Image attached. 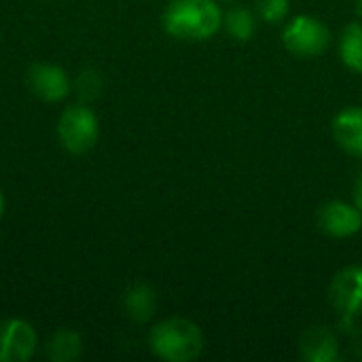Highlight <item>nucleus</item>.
<instances>
[{
	"mask_svg": "<svg viewBox=\"0 0 362 362\" xmlns=\"http://www.w3.org/2000/svg\"><path fill=\"white\" fill-rule=\"evenodd\" d=\"M223 15L216 0H172L163 13V30L176 40L199 42L223 28Z\"/></svg>",
	"mask_w": 362,
	"mask_h": 362,
	"instance_id": "nucleus-1",
	"label": "nucleus"
},
{
	"mask_svg": "<svg viewBox=\"0 0 362 362\" xmlns=\"http://www.w3.org/2000/svg\"><path fill=\"white\" fill-rule=\"evenodd\" d=\"M204 333L189 318H165L151 329L153 354L168 362L197 361L204 352Z\"/></svg>",
	"mask_w": 362,
	"mask_h": 362,
	"instance_id": "nucleus-2",
	"label": "nucleus"
},
{
	"mask_svg": "<svg viewBox=\"0 0 362 362\" xmlns=\"http://www.w3.org/2000/svg\"><path fill=\"white\" fill-rule=\"evenodd\" d=\"M282 45L295 57H320L331 45V30L314 15H297L284 25Z\"/></svg>",
	"mask_w": 362,
	"mask_h": 362,
	"instance_id": "nucleus-3",
	"label": "nucleus"
},
{
	"mask_svg": "<svg viewBox=\"0 0 362 362\" xmlns=\"http://www.w3.org/2000/svg\"><path fill=\"white\" fill-rule=\"evenodd\" d=\"M59 144L70 155H85L91 151L100 138V123L95 112L85 104L68 106L57 121Z\"/></svg>",
	"mask_w": 362,
	"mask_h": 362,
	"instance_id": "nucleus-4",
	"label": "nucleus"
},
{
	"mask_svg": "<svg viewBox=\"0 0 362 362\" xmlns=\"http://www.w3.org/2000/svg\"><path fill=\"white\" fill-rule=\"evenodd\" d=\"M329 299L344 329H352L362 316V265H350L335 274L329 286Z\"/></svg>",
	"mask_w": 362,
	"mask_h": 362,
	"instance_id": "nucleus-5",
	"label": "nucleus"
},
{
	"mask_svg": "<svg viewBox=\"0 0 362 362\" xmlns=\"http://www.w3.org/2000/svg\"><path fill=\"white\" fill-rule=\"evenodd\" d=\"M38 348L36 331L21 318L0 322V362H25Z\"/></svg>",
	"mask_w": 362,
	"mask_h": 362,
	"instance_id": "nucleus-6",
	"label": "nucleus"
},
{
	"mask_svg": "<svg viewBox=\"0 0 362 362\" xmlns=\"http://www.w3.org/2000/svg\"><path fill=\"white\" fill-rule=\"evenodd\" d=\"M318 227L325 235L337 240L352 238L362 229V212L356 204L333 199L318 210Z\"/></svg>",
	"mask_w": 362,
	"mask_h": 362,
	"instance_id": "nucleus-7",
	"label": "nucleus"
},
{
	"mask_svg": "<svg viewBox=\"0 0 362 362\" xmlns=\"http://www.w3.org/2000/svg\"><path fill=\"white\" fill-rule=\"evenodd\" d=\"M28 87L38 100L51 104L62 102L72 89L66 70L55 64H34L28 70Z\"/></svg>",
	"mask_w": 362,
	"mask_h": 362,
	"instance_id": "nucleus-8",
	"label": "nucleus"
},
{
	"mask_svg": "<svg viewBox=\"0 0 362 362\" xmlns=\"http://www.w3.org/2000/svg\"><path fill=\"white\" fill-rule=\"evenodd\" d=\"M331 129L341 151L362 159V106H350L337 112Z\"/></svg>",
	"mask_w": 362,
	"mask_h": 362,
	"instance_id": "nucleus-9",
	"label": "nucleus"
},
{
	"mask_svg": "<svg viewBox=\"0 0 362 362\" xmlns=\"http://www.w3.org/2000/svg\"><path fill=\"white\" fill-rule=\"evenodd\" d=\"M301 356L308 362H337L339 361V341L333 331L327 327H312L303 333Z\"/></svg>",
	"mask_w": 362,
	"mask_h": 362,
	"instance_id": "nucleus-10",
	"label": "nucleus"
},
{
	"mask_svg": "<svg viewBox=\"0 0 362 362\" xmlns=\"http://www.w3.org/2000/svg\"><path fill=\"white\" fill-rule=\"evenodd\" d=\"M123 308L134 322H148L157 310V295L148 284H134L125 293Z\"/></svg>",
	"mask_w": 362,
	"mask_h": 362,
	"instance_id": "nucleus-11",
	"label": "nucleus"
},
{
	"mask_svg": "<svg viewBox=\"0 0 362 362\" xmlns=\"http://www.w3.org/2000/svg\"><path fill=\"white\" fill-rule=\"evenodd\" d=\"M45 352L53 362H74L83 352V339L72 329H59L47 341Z\"/></svg>",
	"mask_w": 362,
	"mask_h": 362,
	"instance_id": "nucleus-12",
	"label": "nucleus"
},
{
	"mask_svg": "<svg viewBox=\"0 0 362 362\" xmlns=\"http://www.w3.org/2000/svg\"><path fill=\"white\" fill-rule=\"evenodd\" d=\"M339 57L341 64L352 70L362 72V23L352 21L339 36Z\"/></svg>",
	"mask_w": 362,
	"mask_h": 362,
	"instance_id": "nucleus-13",
	"label": "nucleus"
},
{
	"mask_svg": "<svg viewBox=\"0 0 362 362\" xmlns=\"http://www.w3.org/2000/svg\"><path fill=\"white\" fill-rule=\"evenodd\" d=\"M223 28L235 42H248L257 32V15L246 6H233L223 15Z\"/></svg>",
	"mask_w": 362,
	"mask_h": 362,
	"instance_id": "nucleus-14",
	"label": "nucleus"
},
{
	"mask_svg": "<svg viewBox=\"0 0 362 362\" xmlns=\"http://www.w3.org/2000/svg\"><path fill=\"white\" fill-rule=\"evenodd\" d=\"M255 11L265 23H280L291 11V0H255Z\"/></svg>",
	"mask_w": 362,
	"mask_h": 362,
	"instance_id": "nucleus-15",
	"label": "nucleus"
},
{
	"mask_svg": "<svg viewBox=\"0 0 362 362\" xmlns=\"http://www.w3.org/2000/svg\"><path fill=\"white\" fill-rule=\"evenodd\" d=\"M74 89L78 93L81 100H95L100 95V89H102V81L98 76V72L93 70H85L78 74V78L74 81Z\"/></svg>",
	"mask_w": 362,
	"mask_h": 362,
	"instance_id": "nucleus-16",
	"label": "nucleus"
},
{
	"mask_svg": "<svg viewBox=\"0 0 362 362\" xmlns=\"http://www.w3.org/2000/svg\"><path fill=\"white\" fill-rule=\"evenodd\" d=\"M354 204L358 206V210L362 212V174L354 182Z\"/></svg>",
	"mask_w": 362,
	"mask_h": 362,
	"instance_id": "nucleus-17",
	"label": "nucleus"
},
{
	"mask_svg": "<svg viewBox=\"0 0 362 362\" xmlns=\"http://www.w3.org/2000/svg\"><path fill=\"white\" fill-rule=\"evenodd\" d=\"M2 214H4V195H2V189H0V221H2Z\"/></svg>",
	"mask_w": 362,
	"mask_h": 362,
	"instance_id": "nucleus-18",
	"label": "nucleus"
},
{
	"mask_svg": "<svg viewBox=\"0 0 362 362\" xmlns=\"http://www.w3.org/2000/svg\"><path fill=\"white\" fill-rule=\"evenodd\" d=\"M356 13L362 17V0H356Z\"/></svg>",
	"mask_w": 362,
	"mask_h": 362,
	"instance_id": "nucleus-19",
	"label": "nucleus"
},
{
	"mask_svg": "<svg viewBox=\"0 0 362 362\" xmlns=\"http://www.w3.org/2000/svg\"><path fill=\"white\" fill-rule=\"evenodd\" d=\"M229 2H233V0H229Z\"/></svg>",
	"mask_w": 362,
	"mask_h": 362,
	"instance_id": "nucleus-20",
	"label": "nucleus"
}]
</instances>
